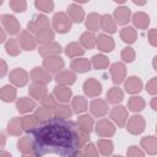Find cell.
I'll return each mask as SVG.
<instances>
[{
	"label": "cell",
	"instance_id": "obj_1",
	"mask_svg": "<svg viewBox=\"0 0 157 157\" xmlns=\"http://www.w3.org/2000/svg\"><path fill=\"white\" fill-rule=\"evenodd\" d=\"M75 124L70 120L52 118L38 125L33 131V152L39 157L45 153H59L67 156L75 146Z\"/></svg>",
	"mask_w": 157,
	"mask_h": 157
},
{
	"label": "cell",
	"instance_id": "obj_2",
	"mask_svg": "<svg viewBox=\"0 0 157 157\" xmlns=\"http://www.w3.org/2000/svg\"><path fill=\"white\" fill-rule=\"evenodd\" d=\"M53 28L56 33H67L71 29V20L67 17V15L63 11H59L56 13H54L53 16Z\"/></svg>",
	"mask_w": 157,
	"mask_h": 157
},
{
	"label": "cell",
	"instance_id": "obj_3",
	"mask_svg": "<svg viewBox=\"0 0 157 157\" xmlns=\"http://www.w3.org/2000/svg\"><path fill=\"white\" fill-rule=\"evenodd\" d=\"M126 130L128 132L132 134V135H139L141 134L144 130H145V126H146V121L144 119L142 115H139V114H135L132 117H130L128 120H126Z\"/></svg>",
	"mask_w": 157,
	"mask_h": 157
},
{
	"label": "cell",
	"instance_id": "obj_4",
	"mask_svg": "<svg viewBox=\"0 0 157 157\" xmlns=\"http://www.w3.org/2000/svg\"><path fill=\"white\" fill-rule=\"evenodd\" d=\"M0 20H1V23H2V26L5 28V31L10 36H15V34H18L21 32L20 31L21 29L20 22L15 16H12L10 13H4V15H1Z\"/></svg>",
	"mask_w": 157,
	"mask_h": 157
},
{
	"label": "cell",
	"instance_id": "obj_5",
	"mask_svg": "<svg viewBox=\"0 0 157 157\" xmlns=\"http://www.w3.org/2000/svg\"><path fill=\"white\" fill-rule=\"evenodd\" d=\"M110 77H112V81L114 85H120L121 82L125 81L126 78V66L124 63H120V61H117L114 64H112L110 69Z\"/></svg>",
	"mask_w": 157,
	"mask_h": 157
},
{
	"label": "cell",
	"instance_id": "obj_6",
	"mask_svg": "<svg viewBox=\"0 0 157 157\" xmlns=\"http://www.w3.org/2000/svg\"><path fill=\"white\" fill-rule=\"evenodd\" d=\"M9 80H10V82L13 86H16V87H23V86L27 85V82L29 80V75H28V72L25 69L16 67L12 71H10Z\"/></svg>",
	"mask_w": 157,
	"mask_h": 157
},
{
	"label": "cell",
	"instance_id": "obj_7",
	"mask_svg": "<svg viewBox=\"0 0 157 157\" xmlns=\"http://www.w3.org/2000/svg\"><path fill=\"white\" fill-rule=\"evenodd\" d=\"M94 130L99 137H112L115 134V125L108 119H99Z\"/></svg>",
	"mask_w": 157,
	"mask_h": 157
},
{
	"label": "cell",
	"instance_id": "obj_8",
	"mask_svg": "<svg viewBox=\"0 0 157 157\" xmlns=\"http://www.w3.org/2000/svg\"><path fill=\"white\" fill-rule=\"evenodd\" d=\"M17 42L20 44V48L23 49V50H27V52H31V50L36 49V45H37L34 36L31 32H28L27 29H23L18 33Z\"/></svg>",
	"mask_w": 157,
	"mask_h": 157
},
{
	"label": "cell",
	"instance_id": "obj_9",
	"mask_svg": "<svg viewBox=\"0 0 157 157\" xmlns=\"http://www.w3.org/2000/svg\"><path fill=\"white\" fill-rule=\"evenodd\" d=\"M109 117L118 128H124L128 120V110L124 105H115L110 110Z\"/></svg>",
	"mask_w": 157,
	"mask_h": 157
},
{
	"label": "cell",
	"instance_id": "obj_10",
	"mask_svg": "<svg viewBox=\"0 0 157 157\" xmlns=\"http://www.w3.org/2000/svg\"><path fill=\"white\" fill-rule=\"evenodd\" d=\"M64 60L60 56H50V58H44L43 60V69H45L49 74H58L64 69Z\"/></svg>",
	"mask_w": 157,
	"mask_h": 157
},
{
	"label": "cell",
	"instance_id": "obj_11",
	"mask_svg": "<svg viewBox=\"0 0 157 157\" xmlns=\"http://www.w3.org/2000/svg\"><path fill=\"white\" fill-rule=\"evenodd\" d=\"M83 92L87 97H98L102 93V85L96 78L91 77L83 82Z\"/></svg>",
	"mask_w": 157,
	"mask_h": 157
},
{
	"label": "cell",
	"instance_id": "obj_12",
	"mask_svg": "<svg viewBox=\"0 0 157 157\" xmlns=\"http://www.w3.org/2000/svg\"><path fill=\"white\" fill-rule=\"evenodd\" d=\"M48 27H49V18L44 15H38L27 23V31L31 33H37L38 31Z\"/></svg>",
	"mask_w": 157,
	"mask_h": 157
},
{
	"label": "cell",
	"instance_id": "obj_13",
	"mask_svg": "<svg viewBox=\"0 0 157 157\" xmlns=\"http://www.w3.org/2000/svg\"><path fill=\"white\" fill-rule=\"evenodd\" d=\"M63 52L61 45L56 42H52L44 45H40L38 49V53L43 58H50V56H59L60 53Z\"/></svg>",
	"mask_w": 157,
	"mask_h": 157
},
{
	"label": "cell",
	"instance_id": "obj_14",
	"mask_svg": "<svg viewBox=\"0 0 157 157\" xmlns=\"http://www.w3.org/2000/svg\"><path fill=\"white\" fill-rule=\"evenodd\" d=\"M33 82H37V83H42V85H47L52 81V75L43 67H39V66H36L32 69L31 74H29Z\"/></svg>",
	"mask_w": 157,
	"mask_h": 157
},
{
	"label": "cell",
	"instance_id": "obj_15",
	"mask_svg": "<svg viewBox=\"0 0 157 157\" xmlns=\"http://www.w3.org/2000/svg\"><path fill=\"white\" fill-rule=\"evenodd\" d=\"M96 45L101 52L109 53L114 49L115 43H114V39L112 37H109L108 34L101 33V34H98V37H96Z\"/></svg>",
	"mask_w": 157,
	"mask_h": 157
},
{
	"label": "cell",
	"instance_id": "obj_16",
	"mask_svg": "<svg viewBox=\"0 0 157 157\" xmlns=\"http://www.w3.org/2000/svg\"><path fill=\"white\" fill-rule=\"evenodd\" d=\"M130 17H131V10L124 5L118 6L113 12V18H114L115 23L121 25V26L126 25L130 21Z\"/></svg>",
	"mask_w": 157,
	"mask_h": 157
},
{
	"label": "cell",
	"instance_id": "obj_17",
	"mask_svg": "<svg viewBox=\"0 0 157 157\" xmlns=\"http://www.w3.org/2000/svg\"><path fill=\"white\" fill-rule=\"evenodd\" d=\"M90 110H91L92 115H94L97 118L104 117L108 113V103L104 99L96 98L90 103Z\"/></svg>",
	"mask_w": 157,
	"mask_h": 157
},
{
	"label": "cell",
	"instance_id": "obj_18",
	"mask_svg": "<svg viewBox=\"0 0 157 157\" xmlns=\"http://www.w3.org/2000/svg\"><path fill=\"white\" fill-rule=\"evenodd\" d=\"M55 81L60 86H71L76 81V74L71 70H61L55 75Z\"/></svg>",
	"mask_w": 157,
	"mask_h": 157
},
{
	"label": "cell",
	"instance_id": "obj_19",
	"mask_svg": "<svg viewBox=\"0 0 157 157\" xmlns=\"http://www.w3.org/2000/svg\"><path fill=\"white\" fill-rule=\"evenodd\" d=\"M124 88L130 94L140 93L142 90V81L139 76H129L124 81Z\"/></svg>",
	"mask_w": 157,
	"mask_h": 157
},
{
	"label": "cell",
	"instance_id": "obj_20",
	"mask_svg": "<svg viewBox=\"0 0 157 157\" xmlns=\"http://www.w3.org/2000/svg\"><path fill=\"white\" fill-rule=\"evenodd\" d=\"M66 15L71 20V22H75V23H81L85 18V11L77 4H70L67 6V13Z\"/></svg>",
	"mask_w": 157,
	"mask_h": 157
},
{
	"label": "cell",
	"instance_id": "obj_21",
	"mask_svg": "<svg viewBox=\"0 0 157 157\" xmlns=\"http://www.w3.org/2000/svg\"><path fill=\"white\" fill-rule=\"evenodd\" d=\"M28 93L29 96L36 99V101H42L47 94H48V90L45 87V85L42 83H37V82H32L28 87Z\"/></svg>",
	"mask_w": 157,
	"mask_h": 157
},
{
	"label": "cell",
	"instance_id": "obj_22",
	"mask_svg": "<svg viewBox=\"0 0 157 157\" xmlns=\"http://www.w3.org/2000/svg\"><path fill=\"white\" fill-rule=\"evenodd\" d=\"M141 147L144 148L145 152H147V155L155 156L157 153V139L153 135H148V136H144L140 141Z\"/></svg>",
	"mask_w": 157,
	"mask_h": 157
},
{
	"label": "cell",
	"instance_id": "obj_23",
	"mask_svg": "<svg viewBox=\"0 0 157 157\" xmlns=\"http://www.w3.org/2000/svg\"><path fill=\"white\" fill-rule=\"evenodd\" d=\"M53 96L55 97L56 101L61 102V103H67L70 99H71V96H72V92L71 90L67 87V86H60V85H56L53 90Z\"/></svg>",
	"mask_w": 157,
	"mask_h": 157
},
{
	"label": "cell",
	"instance_id": "obj_24",
	"mask_svg": "<svg viewBox=\"0 0 157 157\" xmlns=\"http://www.w3.org/2000/svg\"><path fill=\"white\" fill-rule=\"evenodd\" d=\"M70 67L72 69L71 71L78 72V74H85L91 70V61L87 58H77L74 59L70 64Z\"/></svg>",
	"mask_w": 157,
	"mask_h": 157
},
{
	"label": "cell",
	"instance_id": "obj_25",
	"mask_svg": "<svg viewBox=\"0 0 157 157\" xmlns=\"http://www.w3.org/2000/svg\"><path fill=\"white\" fill-rule=\"evenodd\" d=\"M36 108V102L28 97H21L16 101V109L21 114H26L32 112Z\"/></svg>",
	"mask_w": 157,
	"mask_h": 157
},
{
	"label": "cell",
	"instance_id": "obj_26",
	"mask_svg": "<svg viewBox=\"0 0 157 157\" xmlns=\"http://www.w3.org/2000/svg\"><path fill=\"white\" fill-rule=\"evenodd\" d=\"M134 26L139 29H146L150 25V16L144 12V11H137L132 15V18H131Z\"/></svg>",
	"mask_w": 157,
	"mask_h": 157
},
{
	"label": "cell",
	"instance_id": "obj_27",
	"mask_svg": "<svg viewBox=\"0 0 157 157\" xmlns=\"http://www.w3.org/2000/svg\"><path fill=\"white\" fill-rule=\"evenodd\" d=\"M99 25H101V28L107 32V33H115L117 32V23L113 18L112 15L109 13H104L101 16V20H99Z\"/></svg>",
	"mask_w": 157,
	"mask_h": 157
},
{
	"label": "cell",
	"instance_id": "obj_28",
	"mask_svg": "<svg viewBox=\"0 0 157 157\" xmlns=\"http://www.w3.org/2000/svg\"><path fill=\"white\" fill-rule=\"evenodd\" d=\"M54 37H55V33H54V31H53L52 28H49V27L38 31V32L36 33V36H34L36 42L39 43V44H42V45L48 44V43H52L53 39H54Z\"/></svg>",
	"mask_w": 157,
	"mask_h": 157
},
{
	"label": "cell",
	"instance_id": "obj_29",
	"mask_svg": "<svg viewBox=\"0 0 157 157\" xmlns=\"http://www.w3.org/2000/svg\"><path fill=\"white\" fill-rule=\"evenodd\" d=\"M39 125V121L38 119L33 115H25L21 118V126H22V130H25L26 132H33Z\"/></svg>",
	"mask_w": 157,
	"mask_h": 157
},
{
	"label": "cell",
	"instance_id": "obj_30",
	"mask_svg": "<svg viewBox=\"0 0 157 157\" xmlns=\"http://www.w3.org/2000/svg\"><path fill=\"white\" fill-rule=\"evenodd\" d=\"M16 94H17V91L12 85H5L0 88V99L5 103L13 102L16 99Z\"/></svg>",
	"mask_w": 157,
	"mask_h": 157
},
{
	"label": "cell",
	"instance_id": "obj_31",
	"mask_svg": "<svg viewBox=\"0 0 157 157\" xmlns=\"http://www.w3.org/2000/svg\"><path fill=\"white\" fill-rule=\"evenodd\" d=\"M93 118L88 114H82L77 118V128L87 134H90L92 130H93Z\"/></svg>",
	"mask_w": 157,
	"mask_h": 157
},
{
	"label": "cell",
	"instance_id": "obj_32",
	"mask_svg": "<svg viewBox=\"0 0 157 157\" xmlns=\"http://www.w3.org/2000/svg\"><path fill=\"white\" fill-rule=\"evenodd\" d=\"M65 54L69 56V58H80L85 54V49L81 47V44L78 42H71L69 43L65 49H64Z\"/></svg>",
	"mask_w": 157,
	"mask_h": 157
},
{
	"label": "cell",
	"instance_id": "obj_33",
	"mask_svg": "<svg viewBox=\"0 0 157 157\" xmlns=\"http://www.w3.org/2000/svg\"><path fill=\"white\" fill-rule=\"evenodd\" d=\"M97 150L102 156H110L114 150V144L109 139H98L97 140Z\"/></svg>",
	"mask_w": 157,
	"mask_h": 157
},
{
	"label": "cell",
	"instance_id": "obj_34",
	"mask_svg": "<svg viewBox=\"0 0 157 157\" xmlns=\"http://www.w3.org/2000/svg\"><path fill=\"white\" fill-rule=\"evenodd\" d=\"M124 98V92L121 88H119L118 86H114V87H110L107 92V101L112 104H118L123 101Z\"/></svg>",
	"mask_w": 157,
	"mask_h": 157
},
{
	"label": "cell",
	"instance_id": "obj_35",
	"mask_svg": "<svg viewBox=\"0 0 157 157\" xmlns=\"http://www.w3.org/2000/svg\"><path fill=\"white\" fill-rule=\"evenodd\" d=\"M72 113L74 112H72L71 107H69L66 104H58L53 112V115H54V118H58L61 120H67L69 118H71Z\"/></svg>",
	"mask_w": 157,
	"mask_h": 157
},
{
	"label": "cell",
	"instance_id": "obj_36",
	"mask_svg": "<svg viewBox=\"0 0 157 157\" xmlns=\"http://www.w3.org/2000/svg\"><path fill=\"white\" fill-rule=\"evenodd\" d=\"M99 20H101V15H98L97 12H91L88 13V16L86 17V28L90 29V32H96L101 28L99 25Z\"/></svg>",
	"mask_w": 157,
	"mask_h": 157
},
{
	"label": "cell",
	"instance_id": "obj_37",
	"mask_svg": "<svg viewBox=\"0 0 157 157\" xmlns=\"http://www.w3.org/2000/svg\"><path fill=\"white\" fill-rule=\"evenodd\" d=\"M120 38L123 42L128 43V44H132L136 42L137 39V33H136V29L134 27H124L121 31H120Z\"/></svg>",
	"mask_w": 157,
	"mask_h": 157
},
{
	"label": "cell",
	"instance_id": "obj_38",
	"mask_svg": "<svg viewBox=\"0 0 157 157\" xmlns=\"http://www.w3.org/2000/svg\"><path fill=\"white\" fill-rule=\"evenodd\" d=\"M90 61H91V66H93L96 70H104L109 65V59L104 54H96L92 56Z\"/></svg>",
	"mask_w": 157,
	"mask_h": 157
},
{
	"label": "cell",
	"instance_id": "obj_39",
	"mask_svg": "<svg viewBox=\"0 0 157 157\" xmlns=\"http://www.w3.org/2000/svg\"><path fill=\"white\" fill-rule=\"evenodd\" d=\"M71 108H72V112L76 114H81V113L86 112L87 110V99L83 96L74 97L72 102H71Z\"/></svg>",
	"mask_w": 157,
	"mask_h": 157
},
{
	"label": "cell",
	"instance_id": "obj_40",
	"mask_svg": "<svg viewBox=\"0 0 157 157\" xmlns=\"http://www.w3.org/2000/svg\"><path fill=\"white\" fill-rule=\"evenodd\" d=\"M80 44L83 49H93L96 45V36L92 32H83L80 37Z\"/></svg>",
	"mask_w": 157,
	"mask_h": 157
},
{
	"label": "cell",
	"instance_id": "obj_41",
	"mask_svg": "<svg viewBox=\"0 0 157 157\" xmlns=\"http://www.w3.org/2000/svg\"><path fill=\"white\" fill-rule=\"evenodd\" d=\"M7 132L12 136H20L22 134V126H21V118L15 117L12 119H10V121L7 123Z\"/></svg>",
	"mask_w": 157,
	"mask_h": 157
},
{
	"label": "cell",
	"instance_id": "obj_42",
	"mask_svg": "<svg viewBox=\"0 0 157 157\" xmlns=\"http://www.w3.org/2000/svg\"><path fill=\"white\" fill-rule=\"evenodd\" d=\"M90 142V134L80 130L77 126L75 129V146L77 150L85 147L87 144Z\"/></svg>",
	"mask_w": 157,
	"mask_h": 157
},
{
	"label": "cell",
	"instance_id": "obj_43",
	"mask_svg": "<svg viewBox=\"0 0 157 157\" xmlns=\"http://www.w3.org/2000/svg\"><path fill=\"white\" fill-rule=\"evenodd\" d=\"M146 105V102L142 97L140 96H132L129 101H128V108L131 112H141Z\"/></svg>",
	"mask_w": 157,
	"mask_h": 157
},
{
	"label": "cell",
	"instance_id": "obj_44",
	"mask_svg": "<svg viewBox=\"0 0 157 157\" xmlns=\"http://www.w3.org/2000/svg\"><path fill=\"white\" fill-rule=\"evenodd\" d=\"M17 148L22 153H28L33 151V140L29 136H22L17 141Z\"/></svg>",
	"mask_w": 157,
	"mask_h": 157
},
{
	"label": "cell",
	"instance_id": "obj_45",
	"mask_svg": "<svg viewBox=\"0 0 157 157\" xmlns=\"http://www.w3.org/2000/svg\"><path fill=\"white\" fill-rule=\"evenodd\" d=\"M5 50L9 55L11 56H17L20 53H21V49H20V44L17 42V39L15 38H10L5 42Z\"/></svg>",
	"mask_w": 157,
	"mask_h": 157
},
{
	"label": "cell",
	"instance_id": "obj_46",
	"mask_svg": "<svg viewBox=\"0 0 157 157\" xmlns=\"http://www.w3.org/2000/svg\"><path fill=\"white\" fill-rule=\"evenodd\" d=\"M34 117L38 119V121H39V123H45V121H48L49 119H52L53 113H52V110H50V109H48V108H45V107L40 105V107L36 108Z\"/></svg>",
	"mask_w": 157,
	"mask_h": 157
},
{
	"label": "cell",
	"instance_id": "obj_47",
	"mask_svg": "<svg viewBox=\"0 0 157 157\" xmlns=\"http://www.w3.org/2000/svg\"><path fill=\"white\" fill-rule=\"evenodd\" d=\"M34 6L42 11V12H52L54 10V2L52 0H36L34 1Z\"/></svg>",
	"mask_w": 157,
	"mask_h": 157
},
{
	"label": "cell",
	"instance_id": "obj_48",
	"mask_svg": "<svg viewBox=\"0 0 157 157\" xmlns=\"http://www.w3.org/2000/svg\"><path fill=\"white\" fill-rule=\"evenodd\" d=\"M120 58L124 63H132L136 58V53L134 50V48L131 47H125L123 48L121 53H120Z\"/></svg>",
	"mask_w": 157,
	"mask_h": 157
},
{
	"label": "cell",
	"instance_id": "obj_49",
	"mask_svg": "<svg viewBox=\"0 0 157 157\" xmlns=\"http://www.w3.org/2000/svg\"><path fill=\"white\" fill-rule=\"evenodd\" d=\"M9 5L15 12H25L27 9V2L25 0H10Z\"/></svg>",
	"mask_w": 157,
	"mask_h": 157
},
{
	"label": "cell",
	"instance_id": "obj_50",
	"mask_svg": "<svg viewBox=\"0 0 157 157\" xmlns=\"http://www.w3.org/2000/svg\"><path fill=\"white\" fill-rule=\"evenodd\" d=\"M82 153H83V157H99L98 150H97L96 145L92 144V142H88V144L83 147Z\"/></svg>",
	"mask_w": 157,
	"mask_h": 157
},
{
	"label": "cell",
	"instance_id": "obj_51",
	"mask_svg": "<svg viewBox=\"0 0 157 157\" xmlns=\"http://www.w3.org/2000/svg\"><path fill=\"white\" fill-rule=\"evenodd\" d=\"M42 105L43 107H45V108H48V109H55V107L58 105V103H56V99H55V97L53 96V94H47L42 101Z\"/></svg>",
	"mask_w": 157,
	"mask_h": 157
},
{
	"label": "cell",
	"instance_id": "obj_52",
	"mask_svg": "<svg viewBox=\"0 0 157 157\" xmlns=\"http://www.w3.org/2000/svg\"><path fill=\"white\" fill-rule=\"evenodd\" d=\"M126 157H145V153H144V151L140 147L132 145V146L128 147V150H126Z\"/></svg>",
	"mask_w": 157,
	"mask_h": 157
},
{
	"label": "cell",
	"instance_id": "obj_53",
	"mask_svg": "<svg viewBox=\"0 0 157 157\" xmlns=\"http://www.w3.org/2000/svg\"><path fill=\"white\" fill-rule=\"evenodd\" d=\"M146 91L147 93L155 96L157 93V77H152L147 83H146Z\"/></svg>",
	"mask_w": 157,
	"mask_h": 157
},
{
	"label": "cell",
	"instance_id": "obj_54",
	"mask_svg": "<svg viewBox=\"0 0 157 157\" xmlns=\"http://www.w3.org/2000/svg\"><path fill=\"white\" fill-rule=\"evenodd\" d=\"M148 42L152 47H157V29L151 28L148 31Z\"/></svg>",
	"mask_w": 157,
	"mask_h": 157
},
{
	"label": "cell",
	"instance_id": "obj_55",
	"mask_svg": "<svg viewBox=\"0 0 157 157\" xmlns=\"http://www.w3.org/2000/svg\"><path fill=\"white\" fill-rule=\"evenodd\" d=\"M7 74V64L4 59H0V78H2Z\"/></svg>",
	"mask_w": 157,
	"mask_h": 157
},
{
	"label": "cell",
	"instance_id": "obj_56",
	"mask_svg": "<svg viewBox=\"0 0 157 157\" xmlns=\"http://www.w3.org/2000/svg\"><path fill=\"white\" fill-rule=\"evenodd\" d=\"M66 157H83V153H82V151H80V150H74L71 153H69Z\"/></svg>",
	"mask_w": 157,
	"mask_h": 157
},
{
	"label": "cell",
	"instance_id": "obj_57",
	"mask_svg": "<svg viewBox=\"0 0 157 157\" xmlns=\"http://www.w3.org/2000/svg\"><path fill=\"white\" fill-rule=\"evenodd\" d=\"M6 40V32L2 27H0V44Z\"/></svg>",
	"mask_w": 157,
	"mask_h": 157
},
{
	"label": "cell",
	"instance_id": "obj_58",
	"mask_svg": "<svg viewBox=\"0 0 157 157\" xmlns=\"http://www.w3.org/2000/svg\"><path fill=\"white\" fill-rule=\"evenodd\" d=\"M5 144H6V137H5V135L2 132H0V150L5 146Z\"/></svg>",
	"mask_w": 157,
	"mask_h": 157
},
{
	"label": "cell",
	"instance_id": "obj_59",
	"mask_svg": "<svg viewBox=\"0 0 157 157\" xmlns=\"http://www.w3.org/2000/svg\"><path fill=\"white\" fill-rule=\"evenodd\" d=\"M22 157H39L36 152H28V153H22Z\"/></svg>",
	"mask_w": 157,
	"mask_h": 157
},
{
	"label": "cell",
	"instance_id": "obj_60",
	"mask_svg": "<svg viewBox=\"0 0 157 157\" xmlns=\"http://www.w3.org/2000/svg\"><path fill=\"white\" fill-rule=\"evenodd\" d=\"M0 157H12L10 152L7 151H4V150H0Z\"/></svg>",
	"mask_w": 157,
	"mask_h": 157
},
{
	"label": "cell",
	"instance_id": "obj_61",
	"mask_svg": "<svg viewBox=\"0 0 157 157\" xmlns=\"http://www.w3.org/2000/svg\"><path fill=\"white\" fill-rule=\"evenodd\" d=\"M156 101H157V98H156V97H153V98H152V101H151V108H152L153 110H157V105H156Z\"/></svg>",
	"mask_w": 157,
	"mask_h": 157
},
{
	"label": "cell",
	"instance_id": "obj_62",
	"mask_svg": "<svg viewBox=\"0 0 157 157\" xmlns=\"http://www.w3.org/2000/svg\"><path fill=\"white\" fill-rule=\"evenodd\" d=\"M132 2H134L135 5H144V4H146V1H141V2H140V1H136V0H134Z\"/></svg>",
	"mask_w": 157,
	"mask_h": 157
},
{
	"label": "cell",
	"instance_id": "obj_63",
	"mask_svg": "<svg viewBox=\"0 0 157 157\" xmlns=\"http://www.w3.org/2000/svg\"><path fill=\"white\" fill-rule=\"evenodd\" d=\"M112 157H123V156H120V155H115V156H112Z\"/></svg>",
	"mask_w": 157,
	"mask_h": 157
},
{
	"label": "cell",
	"instance_id": "obj_64",
	"mask_svg": "<svg viewBox=\"0 0 157 157\" xmlns=\"http://www.w3.org/2000/svg\"><path fill=\"white\" fill-rule=\"evenodd\" d=\"M0 5H2V0H0Z\"/></svg>",
	"mask_w": 157,
	"mask_h": 157
}]
</instances>
